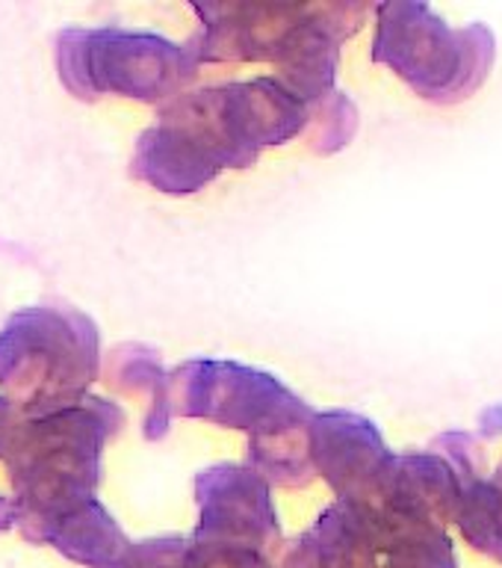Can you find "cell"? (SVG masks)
<instances>
[{
	"instance_id": "277c9868",
	"label": "cell",
	"mask_w": 502,
	"mask_h": 568,
	"mask_svg": "<svg viewBox=\"0 0 502 568\" xmlns=\"http://www.w3.org/2000/svg\"><path fill=\"white\" fill-rule=\"evenodd\" d=\"M60 83L78 101L104 95L168 104L198 78L186 44L124 27H65L53 39Z\"/></svg>"
},
{
	"instance_id": "9c48e42d",
	"label": "cell",
	"mask_w": 502,
	"mask_h": 568,
	"mask_svg": "<svg viewBox=\"0 0 502 568\" xmlns=\"http://www.w3.org/2000/svg\"><path fill=\"white\" fill-rule=\"evenodd\" d=\"M308 444L314 470L335 488L337 500L370 504L393 462L376 424L352 412L314 415Z\"/></svg>"
},
{
	"instance_id": "4fadbf2b",
	"label": "cell",
	"mask_w": 502,
	"mask_h": 568,
	"mask_svg": "<svg viewBox=\"0 0 502 568\" xmlns=\"http://www.w3.org/2000/svg\"><path fill=\"white\" fill-rule=\"evenodd\" d=\"M308 426H284L275 433L248 438V468H255L266 483L284 488H305L317 477L310 462Z\"/></svg>"
},
{
	"instance_id": "8fae6325",
	"label": "cell",
	"mask_w": 502,
	"mask_h": 568,
	"mask_svg": "<svg viewBox=\"0 0 502 568\" xmlns=\"http://www.w3.org/2000/svg\"><path fill=\"white\" fill-rule=\"evenodd\" d=\"M30 541L33 545H51L65 559L86 568H115V562L133 545L98 497L78 506V509H71V513L60 515L57 521L44 524Z\"/></svg>"
},
{
	"instance_id": "9a60e30c",
	"label": "cell",
	"mask_w": 502,
	"mask_h": 568,
	"mask_svg": "<svg viewBox=\"0 0 502 568\" xmlns=\"http://www.w3.org/2000/svg\"><path fill=\"white\" fill-rule=\"evenodd\" d=\"M358 131V110L344 92H331L328 98L317 101L310 106L308 122V145L317 154H335L352 140V133Z\"/></svg>"
},
{
	"instance_id": "3957f363",
	"label": "cell",
	"mask_w": 502,
	"mask_h": 568,
	"mask_svg": "<svg viewBox=\"0 0 502 568\" xmlns=\"http://www.w3.org/2000/svg\"><path fill=\"white\" fill-rule=\"evenodd\" d=\"M101 373L95 320L69 305H30L0 328V397L21 420L78 406Z\"/></svg>"
},
{
	"instance_id": "e0dca14e",
	"label": "cell",
	"mask_w": 502,
	"mask_h": 568,
	"mask_svg": "<svg viewBox=\"0 0 502 568\" xmlns=\"http://www.w3.org/2000/svg\"><path fill=\"white\" fill-rule=\"evenodd\" d=\"M18 424H21V415L9 406L7 399L0 397V459H7L9 444H12V435H16Z\"/></svg>"
},
{
	"instance_id": "ac0fdd59",
	"label": "cell",
	"mask_w": 502,
	"mask_h": 568,
	"mask_svg": "<svg viewBox=\"0 0 502 568\" xmlns=\"http://www.w3.org/2000/svg\"><path fill=\"white\" fill-rule=\"evenodd\" d=\"M18 527V506L12 497H0V532Z\"/></svg>"
},
{
	"instance_id": "5bb4252c",
	"label": "cell",
	"mask_w": 502,
	"mask_h": 568,
	"mask_svg": "<svg viewBox=\"0 0 502 568\" xmlns=\"http://www.w3.org/2000/svg\"><path fill=\"white\" fill-rule=\"evenodd\" d=\"M166 379L168 371L160 362V355L145 344H119L106 358V382L115 390H122L124 397L145 399V406H148L142 435H148L157 424Z\"/></svg>"
},
{
	"instance_id": "5b68a950",
	"label": "cell",
	"mask_w": 502,
	"mask_h": 568,
	"mask_svg": "<svg viewBox=\"0 0 502 568\" xmlns=\"http://www.w3.org/2000/svg\"><path fill=\"white\" fill-rule=\"evenodd\" d=\"M372 60L397 71L432 104H459L488 80L496 39L485 24L452 27L426 3H381L376 9Z\"/></svg>"
},
{
	"instance_id": "52a82bcc",
	"label": "cell",
	"mask_w": 502,
	"mask_h": 568,
	"mask_svg": "<svg viewBox=\"0 0 502 568\" xmlns=\"http://www.w3.org/2000/svg\"><path fill=\"white\" fill-rule=\"evenodd\" d=\"M172 417H198L228 429H246L248 438H255L284 426L310 424L314 412L273 373L219 358H193L168 371L157 424L145 438L160 442Z\"/></svg>"
},
{
	"instance_id": "8992f818",
	"label": "cell",
	"mask_w": 502,
	"mask_h": 568,
	"mask_svg": "<svg viewBox=\"0 0 502 568\" xmlns=\"http://www.w3.org/2000/svg\"><path fill=\"white\" fill-rule=\"evenodd\" d=\"M198 30L186 48L195 62H273L290 65L317 36L363 24L367 3H195Z\"/></svg>"
},
{
	"instance_id": "7c38bea8",
	"label": "cell",
	"mask_w": 502,
	"mask_h": 568,
	"mask_svg": "<svg viewBox=\"0 0 502 568\" xmlns=\"http://www.w3.org/2000/svg\"><path fill=\"white\" fill-rule=\"evenodd\" d=\"M461 500L455 527L477 550L502 562V465L488 474L485 468L459 474Z\"/></svg>"
},
{
	"instance_id": "7a4b0ae2",
	"label": "cell",
	"mask_w": 502,
	"mask_h": 568,
	"mask_svg": "<svg viewBox=\"0 0 502 568\" xmlns=\"http://www.w3.org/2000/svg\"><path fill=\"white\" fill-rule=\"evenodd\" d=\"M122 426V408L92 394L78 406L18 424L3 462L27 541L44 524L95 500L106 444Z\"/></svg>"
},
{
	"instance_id": "30bf717a",
	"label": "cell",
	"mask_w": 502,
	"mask_h": 568,
	"mask_svg": "<svg viewBox=\"0 0 502 568\" xmlns=\"http://www.w3.org/2000/svg\"><path fill=\"white\" fill-rule=\"evenodd\" d=\"M461 500V479L450 459L438 450L393 456L388 474L370 506L390 515L443 527L455 521Z\"/></svg>"
},
{
	"instance_id": "ba28073f",
	"label": "cell",
	"mask_w": 502,
	"mask_h": 568,
	"mask_svg": "<svg viewBox=\"0 0 502 568\" xmlns=\"http://www.w3.org/2000/svg\"><path fill=\"white\" fill-rule=\"evenodd\" d=\"M198 524L193 539L239 545L273 557L281 548V524L275 513L269 483L248 465L222 462L195 477Z\"/></svg>"
},
{
	"instance_id": "2e32d148",
	"label": "cell",
	"mask_w": 502,
	"mask_h": 568,
	"mask_svg": "<svg viewBox=\"0 0 502 568\" xmlns=\"http://www.w3.org/2000/svg\"><path fill=\"white\" fill-rule=\"evenodd\" d=\"M186 548L189 539L184 536H157V539L133 541L115 568H186Z\"/></svg>"
},
{
	"instance_id": "6da1fadb",
	"label": "cell",
	"mask_w": 502,
	"mask_h": 568,
	"mask_svg": "<svg viewBox=\"0 0 502 568\" xmlns=\"http://www.w3.org/2000/svg\"><path fill=\"white\" fill-rule=\"evenodd\" d=\"M308 122L310 106L275 74L189 89L140 133L131 175L160 193H198L225 169H248L264 149L296 140Z\"/></svg>"
}]
</instances>
